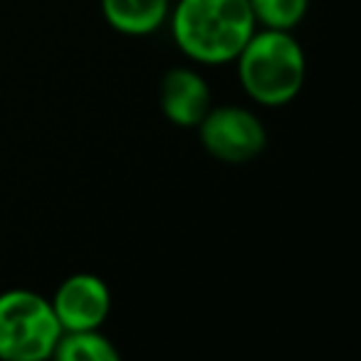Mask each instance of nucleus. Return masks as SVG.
Wrapping results in <instances>:
<instances>
[{"label":"nucleus","instance_id":"f03ea898","mask_svg":"<svg viewBox=\"0 0 361 361\" xmlns=\"http://www.w3.org/2000/svg\"><path fill=\"white\" fill-rule=\"evenodd\" d=\"M238 80L245 94L262 106H285L302 92L307 57L287 30H255L235 57Z\"/></svg>","mask_w":361,"mask_h":361},{"label":"nucleus","instance_id":"7ed1b4c3","mask_svg":"<svg viewBox=\"0 0 361 361\" xmlns=\"http://www.w3.org/2000/svg\"><path fill=\"white\" fill-rule=\"evenodd\" d=\"M62 326L47 297L32 290L0 295V359L45 361L55 354Z\"/></svg>","mask_w":361,"mask_h":361},{"label":"nucleus","instance_id":"1a4fd4ad","mask_svg":"<svg viewBox=\"0 0 361 361\" xmlns=\"http://www.w3.org/2000/svg\"><path fill=\"white\" fill-rule=\"evenodd\" d=\"M257 25L292 32L310 11V0H247Z\"/></svg>","mask_w":361,"mask_h":361},{"label":"nucleus","instance_id":"6e6552de","mask_svg":"<svg viewBox=\"0 0 361 361\" xmlns=\"http://www.w3.org/2000/svg\"><path fill=\"white\" fill-rule=\"evenodd\" d=\"M57 361H116L119 349L111 344L102 329H82V331H62L57 339L55 354Z\"/></svg>","mask_w":361,"mask_h":361},{"label":"nucleus","instance_id":"423d86ee","mask_svg":"<svg viewBox=\"0 0 361 361\" xmlns=\"http://www.w3.org/2000/svg\"><path fill=\"white\" fill-rule=\"evenodd\" d=\"M159 104L171 124L196 129L213 106V94L201 72L193 67H173L161 80Z\"/></svg>","mask_w":361,"mask_h":361},{"label":"nucleus","instance_id":"20e7f679","mask_svg":"<svg viewBox=\"0 0 361 361\" xmlns=\"http://www.w3.org/2000/svg\"><path fill=\"white\" fill-rule=\"evenodd\" d=\"M196 129L203 149L223 164H247L267 146L260 116L238 104L211 106Z\"/></svg>","mask_w":361,"mask_h":361},{"label":"nucleus","instance_id":"39448f33","mask_svg":"<svg viewBox=\"0 0 361 361\" xmlns=\"http://www.w3.org/2000/svg\"><path fill=\"white\" fill-rule=\"evenodd\" d=\"M50 305L62 331L102 329L111 312V290L99 275L77 272L60 282Z\"/></svg>","mask_w":361,"mask_h":361},{"label":"nucleus","instance_id":"f257e3e1","mask_svg":"<svg viewBox=\"0 0 361 361\" xmlns=\"http://www.w3.org/2000/svg\"><path fill=\"white\" fill-rule=\"evenodd\" d=\"M169 23L176 47L198 65L235 62L257 30L247 0H178Z\"/></svg>","mask_w":361,"mask_h":361},{"label":"nucleus","instance_id":"0eeeda50","mask_svg":"<svg viewBox=\"0 0 361 361\" xmlns=\"http://www.w3.org/2000/svg\"><path fill=\"white\" fill-rule=\"evenodd\" d=\"M171 6V0H102V16L121 35L146 37L169 20Z\"/></svg>","mask_w":361,"mask_h":361}]
</instances>
